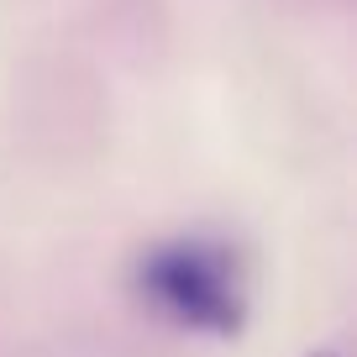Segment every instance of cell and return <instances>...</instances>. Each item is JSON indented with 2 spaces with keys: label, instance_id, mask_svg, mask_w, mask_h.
Returning a JSON list of instances; mask_svg holds the SVG:
<instances>
[{
  "label": "cell",
  "instance_id": "cell-1",
  "mask_svg": "<svg viewBox=\"0 0 357 357\" xmlns=\"http://www.w3.org/2000/svg\"><path fill=\"white\" fill-rule=\"evenodd\" d=\"M137 289L158 315H168L184 331L231 336L247 315V284L231 247L205 242V236L158 242L137 268Z\"/></svg>",
  "mask_w": 357,
  "mask_h": 357
},
{
  "label": "cell",
  "instance_id": "cell-2",
  "mask_svg": "<svg viewBox=\"0 0 357 357\" xmlns=\"http://www.w3.org/2000/svg\"><path fill=\"white\" fill-rule=\"evenodd\" d=\"M315 357H336V352H315Z\"/></svg>",
  "mask_w": 357,
  "mask_h": 357
}]
</instances>
